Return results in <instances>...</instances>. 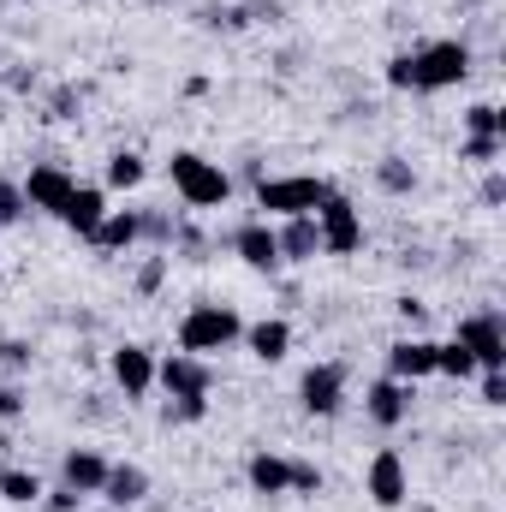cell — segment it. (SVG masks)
<instances>
[{"label": "cell", "mask_w": 506, "mask_h": 512, "mask_svg": "<svg viewBox=\"0 0 506 512\" xmlns=\"http://www.w3.org/2000/svg\"><path fill=\"white\" fill-rule=\"evenodd\" d=\"M292 495H322V471L310 459H292Z\"/></svg>", "instance_id": "31"}, {"label": "cell", "mask_w": 506, "mask_h": 512, "mask_svg": "<svg viewBox=\"0 0 506 512\" xmlns=\"http://www.w3.org/2000/svg\"><path fill=\"white\" fill-rule=\"evenodd\" d=\"M239 334H245V316H239L233 304H191L185 322H179V352L209 358V352L239 346Z\"/></svg>", "instance_id": "3"}, {"label": "cell", "mask_w": 506, "mask_h": 512, "mask_svg": "<svg viewBox=\"0 0 506 512\" xmlns=\"http://www.w3.org/2000/svg\"><path fill=\"white\" fill-rule=\"evenodd\" d=\"M167 262H173V256H149V262L137 268V292H161V280H167Z\"/></svg>", "instance_id": "32"}, {"label": "cell", "mask_w": 506, "mask_h": 512, "mask_svg": "<svg viewBox=\"0 0 506 512\" xmlns=\"http://www.w3.org/2000/svg\"><path fill=\"white\" fill-rule=\"evenodd\" d=\"M42 507H48V512H84V495L60 483V489H42Z\"/></svg>", "instance_id": "33"}, {"label": "cell", "mask_w": 506, "mask_h": 512, "mask_svg": "<svg viewBox=\"0 0 506 512\" xmlns=\"http://www.w3.org/2000/svg\"><path fill=\"white\" fill-rule=\"evenodd\" d=\"M149 501V471L143 465H108V483H102V507L131 512Z\"/></svg>", "instance_id": "16"}, {"label": "cell", "mask_w": 506, "mask_h": 512, "mask_svg": "<svg viewBox=\"0 0 506 512\" xmlns=\"http://www.w3.org/2000/svg\"><path fill=\"white\" fill-rule=\"evenodd\" d=\"M167 173H173V191H179L185 209H221V203L233 197V173H227L221 161L197 155V149H173Z\"/></svg>", "instance_id": "1"}, {"label": "cell", "mask_w": 506, "mask_h": 512, "mask_svg": "<svg viewBox=\"0 0 506 512\" xmlns=\"http://www.w3.org/2000/svg\"><path fill=\"white\" fill-rule=\"evenodd\" d=\"M453 340L477 358V370H506V322H501V310H471V316H459Z\"/></svg>", "instance_id": "6"}, {"label": "cell", "mask_w": 506, "mask_h": 512, "mask_svg": "<svg viewBox=\"0 0 506 512\" xmlns=\"http://www.w3.org/2000/svg\"><path fill=\"white\" fill-rule=\"evenodd\" d=\"M209 417V393H197V399H167L161 405V423H203Z\"/></svg>", "instance_id": "28"}, {"label": "cell", "mask_w": 506, "mask_h": 512, "mask_svg": "<svg viewBox=\"0 0 506 512\" xmlns=\"http://www.w3.org/2000/svg\"><path fill=\"white\" fill-rule=\"evenodd\" d=\"M18 221H24V191H18L12 179H0V233L18 227Z\"/></svg>", "instance_id": "30"}, {"label": "cell", "mask_w": 506, "mask_h": 512, "mask_svg": "<svg viewBox=\"0 0 506 512\" xmlns=\"http://www.w3.org/2000/svg\"><path fill=\"white\" fill-rule=\"evenodd\" d=\"M96 512H114V507H96Z\"/></svg>", "instance_id": "40"}, {"label": "cell", "mask_w": 506, "mask_h": 512, "mask_svg": "<svg viewBox=\"0 0 506 512\" xmlns=\"http://www.w3.org/2000/svg\"><path fill=\"white\" fill-rule=\"evenodd\" d=\"M137 221H143V239H149L155 251H173V233H179V221H173L167 209H137Z\"/></svg>", "instance_id": "26"}, {"label": "cell", "mask_w": 506, "mask_h": 512, "mask_svg": "<svg viewBox=\"0 0 506 512\" xmlns=\"http://www.w3.org/2000/svg\"><path fill=\"white\" fill-rule=\"evenodd\" d=\"M316 233H322V256L364 251V215H358V203L340 197V191H328V197L316 203Z\"/></svg>", "instance_id": "5"}, {"label": "cell", "mask_w": 506, "mask_h": 512, "mask_svg": "<svg viewBox=\"0 0 506 512\" xmlns=\"http://www.w3.org/2000/svg\"><path fill=\"white\" fill-rule=\"evenodd\" d=\"M435 376H453V382H471L477 376V358L459 346V340H447V346H435Z\"/></svg>", "instance_id": "24"}, {"label": "cell", "mask_w": 506, "mask_h": 512, "mask_svg": "<svg viewBox=\"0 0 506 512\" xmlns=\"http://www.w3.org/2000/svg\"><path fill=\"white\" fill-rule=\"evenodd\" d=\"M399 316H405V322H411V328H417V322H423V316H429V310H423V304H417V298H399Z\"/></svg>", "instance_id": "39"}, {"label": "cell", "mask_w": 506, "mask_h": 512, "mask_svg": "<svg viewBox=\"0 0 506 512\" xmlns=\"http://www.w3.org/2000/svg\"><path fill=\"white\" fill-rule=\"evenodd\" d=\"M483 203H489V209H495V203H506V179L495 173V167H489V179H483Z\"/></svg>", "instance_id": "38"}, {"label": "cell", "mask_w": 506, "mask_h": 512, "mask_svg": "<svg viewBox=\"0 0 506 512\" xmlns=\"http://www.w3.org/2000/svg\"><path fill=\"white\" fill-rule=\"evenodd\" d=\"M131 245H143V221H137V209H108L102 227H96V251H131Z\"/></svg>", "instance_id": "21"}, {"label": "cell", "mask_w": 506, "mask_h": 512, "mask_svg": "<svg viewBox=\"0 0 506 512\" xmlns=\"http://www.w3.org/2000/svg\"><path fill=\"white\" fill-rule=\"evenodd\" d=\"M465 131H471V137H506L501 108H495V102H471V108H465Z\"/></svg>", "instance_id": "27"}, {"label": "cell", "mask_w": 506, "mask_h": 512, "mask_svg": "<svg viewBox=\"0 0 506 512\" xmlns=\"http://www.w3.org/2000/svg\"><path fill=\"white\" fill-rule=\"evenodd\" d=\"M102 215H108V191H102V185H72V197L60 203V215H54V221H66L84 245H96Z\"/></svg>", "instance_id": "12"}, {"label": "cell", "mask_w": 506, "mask_h": 512, "mask_svg": "<svg viewBox=\"0 0 506 512\" xmlns=\"http://www.w3.org/2000/svg\"><path fill=\"white\" fill-rule=\"evenodd\" d=\"M376 185L387 191V197H411V191H417V173H411V161L387 155V161L376 167Z\"/></svg>", "instance_id": "25"}, {"label": "cell", "mask_w": 506, "mask_h": 512, "mask_svg": "<svg viewBox=\"0 0 506 512\" xmlns=\"http://www.w3.org/2000/svg\"><path fill=\"white\" fill-rule=\"evenodd\" d=\"M143 173H149V167H143L137 149H114V155H108V185H102V191H137Z\"/></svg>", "instance_id": "23"}, {"label": "cell", "mask_w": 506, "mask_h": 512, "mask_svg": "<svg viewBox=\"0 0 506 512\" xmlns=\"http://www.w3.org/2000/svg\"><path fill=\"white\" fill-rule=\"evenodd\" d=\"M483 376V405H506V370H477Z\"/></svg>", "instance_id": "37"}, {"label": "cell", "mask_w": 506, "mask_h": 512, "mask_svg": "<svg viewBox=\"0 0 506 512\" xmlns=\"http://www.w3.org/2000/svg\"><path fill=\"white\" fill-rule=\"evenodd\" d=\"M411 78H417V96L459 90V84L471 78V42H459V36H441V42H423V48H411Z\"/></svg>", "instance_id": "2"}, {"label": "cell", "mask_w": 506, "mask_h": 512, "mask_svg": "<svg viewBox=\"0 0 506 512\" xmlns=\"http://www.w3.org/2000/svg\"><path fill=\"white\" fill-rule=\"evenodd\" d=\"M501 149H506V137H465V143H459V155H465L471 167H495Z\"/></svg>", "instance_id": "29"}, {"label": "cell", "mask_w": 506, "mask_h": 512, "mask_svg": "<svg viewBox=\"0 0 506 512\" xmlns=\"http://www.w3.org/2000/svg\"><path fill=\"white\" fill-rule=\"evenodd\" d=\"M72 173L66 167H54V161H42V167H30L24 179H18V191H24V209H36V215H60V203L72 197Z\"/></svg>", "instance_id": "10"}, {"label": "cell", "mask_w": 506, "mask_h": 512, "mask_svg": "<svg viewBox=\"0 0 506 512\" xmlns=\"http://www.w3.org/2000/svg\"><path fill=\"white\" fill-rule=\"evenodd\" d=\"M274 239H280V262H316V256H322L316 215H292V221H280Z\"/></svg>", "instance_id": "19"}, {"label": "cell", "mask_w": 506, "mask_h": 512, "mask_svg": "<svg viewBox=\"0 0 506 512\" xmlns=\"http://www.w3.org/2000/svg\"><path fill=\"white\" fill-rule=\"evenodd\" d=\"M108 376H114V387L126 393V399H143L149 387H155V352L149 346H114L108 352Z\"/></svg>", "instance_id": "11"}, {"label": "cell", "mask_w": 506, "mask_h": 512, "mask_svg": "<svg viewBox=\"0 0 506 512\" xmlns=\"http://www.w3.org/2000/svg\"><path fill=\"white\" fill-rule=\"evenodd\" d=\"M364 417H370L376 429H399V423L411 417V387L393 382V376L370 382V393H364Z\"/></svg>", "instance_id": "15"}, {"label": "cell", "mask_w": 506, "mask_h": 512, "mask_svg": "<svg viewBox=\"0 0 506 512\" xmlns=\"http://www.w3.org/2000/svg\"><path fill=\"white\" fill-rule=\"evenodd\" d=\"M334 185L316 173H280V179H256V209L262 221H292V215H316V203Z\"/></svg>", "instance_id": "4"}, {"label": "cell", "mask_w": 506, "mask_h": 512, "mask_svg": "<svg viewBox=\"0 0 506 512\" xmlns=\"http://www.w3.org/2000/svg\"><path fill=\"white\" fill-rule=\"evenodd\" d=\"M387 376L393 382H405V387H417V382H429L435 376V340H393L387 346Z\"/></svg>", "instance_id": "14"}, {"label": "cell", "mask_w": 506, "mask_h": 512, "mask_svg": "<svg viewBox=\"0 0 506 512\" xmlns=\"http://www.w3.org/2000/svg\"><path fill=\"white\" fill-rule=\"evenodd\" d=\"M0 501L36 507V501H42V477H36L30 465H0Z\"/></svg>", "instance_id": "22"}, {"label": "cell", "mask_w": 506, "mask_h": 512, "mask_svg": "<svg viewBox=\"0 0 506 512\" xmlns=\"http://www.w3.org/2000/svg\"><path fill=\"white\" fill-rule=\"evenodd\" d=\"M298 405L310 417H334L346 405V364H310L298 382Z\"/></svg>", "instance_id": "9"}, {"label": "cell", "mask_w": 506, "mask_h": 512, "mask_svg": "<svg viewBox=\"0 0 506 512\" xmlns=\"http://www.w3.org/2000/svg\"><path fill=\"white\" fill-rule=\"evenodd\" d=\"M364 495H370L381 512H399L405 501H411V471H405V459H399L393 447H381L376 459H370V471H364Z\"/></svg>", "instance_id": "7"}, {"label": "cell", "mask_w": 506, "mask_h": 512, "mask_svg": "<svg viewBox=\"0 0 506 512\" xmlns=\"http://www.w3.org/2000/svg\"><path fill=\"white\" fill-rule=\"evenodd\" d=\"M0 364H6L12 376H24V370H30V346H24V340H0Z\"/></svg>", "instance_id": "35"}, {"label": "cell", "mask_w": 506, "mask_h": 512, "mask_svg": "<svg viewBox=\"0 0 506 512\" xmlns=\"http://www.w3.org/2000/svg\"><path fill=\"white\" fill-rule=\"evenodd\" d=\"M387 84H393V90H417V78H411V54H393V60H387Z\"/></svg>", "instance_id": "36"}, {"label": "cell", "mask_w": 506, "mask_h": 512, "mask_svg": "<svg viewBox=\"0 0 506 512\" xmlns=\"http://www.w3.org/2000/svg\"><path fill=\"white\" fill-rule=\"evenodd\" d=\"M227 245H233V256H239L245 268H256V274H274V268H280V239H274V227H268L262 215H256V221H245Z\"/></svg>", "instance_id": "13"}, {"label": "cell", "mask_w": 506, "mask_h": 512, "mask_svg": "<svg viewBox=\"0 0 506 512\" xmlns=\"http://www.w3.org/2000/svg\"><path fill=\"white\" fill-rule=\"evenodd\" d=\"M239 340L251 346L256 364H280V358L292 352V322H280V316H262V322H251Z\"/></svg>", "instance_id": "18"}, {"label": "cell", "mask_w": 506, "mask_h": 512, "mask_svg": "<svg viewBox=\"0 0 506 512\" xmlns=\"http://www.w3.org/2000/svg\"><path fill=\"white\" fill-rule=\"evenodd\" d=\"M155 387H167V399H197V393H215V370H209V358L167 352L155 364Z\"/></svg>", "instance_id": "8"}, {"label": "cell", "mask_w": 506, "mask_h": 512, "mask_svg": "<svg viewBox=\"0 0 506 512\" xmlns=\"http://www.w3.org/2000/svg\"><path fill=\"white\" fill-rule=\"evenodd\" d=\"M18 417H24V387L0 382V423H18Z\"/></svg>", "instance_id": "34"}, {"label": "cell", "mask_w": 506, "mask_h": 512, "mask_svg": "<svg viewBox=\"0 0 506 512\" xmlns=\"http://www.w3.org/2000/svg\"><path fill=\"white\" fill-rule=\"evenodd\" d=\"M60 483L78 489V495H102V483H108V459H102L96 447H72V453L60 459Z\"/></svg>", "instance_id": "17"}, {"label": "cell", "mask_w": 506, "mask_h": 512, "mask_svg": "<svg viewBox=\"0 0 506 512\" xmlns=\"http://www.w3.org/2000/svg\"><path fill=\"white\" fill-rule=\"evenodd\" d=\"M245 477H251V495L262 501H274V495H292V459H280V453H251V465H245Z\"/></svg>", "instance_id": "20"}]
</instances>
